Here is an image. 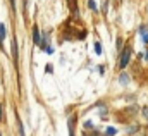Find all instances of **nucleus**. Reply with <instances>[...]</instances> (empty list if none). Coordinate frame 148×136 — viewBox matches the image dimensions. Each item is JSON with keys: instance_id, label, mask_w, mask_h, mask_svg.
Masks as SVG:
<instances>
[{"instance_id": "f257e3e1", "label": "nucleus", "mask_w": 148, "mask_h": 136, "mask_svg": "<svg viewBox=\"0 0 148 136\" xmlns=\"http://www.w3.org/2000/svg\"><path fill=\"white\" fill-rule=\"evenodd\" d=\"M129 59H131V48L127 47V48H124L122 54H121V64H119V67L124 69L127 64H129Z\"/></svg>"}, {"instance_id": "9b49d317", "label": "nucleus", "mask_w": 148, "mask_h": 136, "mask_svg": "<svg viewBox=\"0 0 148 136\" xmlns=\"http://www.w3.org/2000/svg\"><path fill=\"white\" fill-rule=\"evenodd\" d=\"M10 5H12V9H16V0H10Z\"/></svg>"}, {"instance_id": "0eeeda50", "label": "nucleus", "mask_w": 148, "mask_h": 136, "mask_svg": "<svg viewBox=\"0 0 148 136\" xmlns=\"http://www.w3.org/2000/svg\"><path fill=\"white\" fill-rule=\"evenodd\" d=\"M107 135H109V136L115 135V129H114V128H109V129H107Z\"/></svg>"}, {"instance_id": "423d86ee", "label": "nucleus", "mask_w": 148, "mask_h": 136, "mask_svg": "<svg viewBox=\"0 0 148 136\" xmlns=\"http://www.w3.org/2000/svg\"><path fill=\"white\" fill-rule=\"evenodd\" d=\"M127 79H129V78H127L126 74H122V76H121V83H127Z\"/></svg>"}, {"instance_id": "1a4fd4ad", "label": "nucleus", "mask_w": 148, "mask_h": 136, "mask_svg": "<svg viewBox=\"0 0 148 136\" xmlns=\"http://www.w3.org/2000/svg\"><path fill=\"white\" fill-rule=\"evenodd\" d=\"M90 7H91V9H93V10H95V9H97V5H95V2H93V0H90Z\"/></svg>"}, {"instance_id": "f8f14e48", "label": "nucleus", "mask_w": 148, "mask_h": 136, "mask_svg": "<svg viewBox=\"0 0 148 136\" xmlns=\"http://www.w3.org/2000/svg\"><path fill=\"white\" fill-rule=\"evenodd\" d=\"M0 119H2V105H0Z\"/></svg>"}, {"instance_id": "6e6552de", "label": "nucleus", "mask_w": 148, "mask_h": 136, "mask_svg": "<svg viewBox=\"0 0 148 136\" xmlns=\"http://www.w3.org/2000/svg\"><path fill=\"white\" fill-rule=\"evenodd\" d=\"M19 133H21V136H24V129H23V122L19 121Z\"/></svg>"}, {"instance_id": "7ed1b4c3", "label": "nucleus", "mask_w": 148, "mask_h": 136, "mask_svg": "<svg viewBox=\"0 0 148 136\" xmlns=\"http://www.w3.org/2000/svg\"><path fill=\"white\" fill-rule=\"evenodd\" d=\"M140 33H141V36H143V41L148 43V30H147V26H141V28H140Z\"/></svg>"}, {"instance_id": "39448f33", "label": "nucleus", "mask_w": 148, "mask_h": 136, "mask_svg": "<svg viewBox=\"0 0 148 136\" xmlns=\"http://www.w3.org/2000/svg\"><path fill=\"white\" fill-rule=\"evenodd\" d=\"M95 50H97V54L100 55V54H102V45H100V43H95Z\"/></svg>"}, {"instance_id": "f03ea898", "label": "nucleus", "mask_w": 148, "mask_h": 136, "mask_svg": "<svg viewBox=\"0 0 148 136\" xmlns=\"http://www.w3.org/2000/svg\"><path fill=\"white\" fill-rule=\"evenodd\" d=\"M5 33H7V31H5V24H2V23H0V45H2V47H3V40H5Z\"/></svg>"}, {"instance_id": "9d476101", "label": "nucleus", "mask_w": 148, "mask_h": 136, "mask_svg": "<svg viewBox=\"0 0 148 136\" xmlns=\"http://www.w3.org/2000/svg\"><path fill=\"white\" fill-rule=\"evenodd\" d=\"M84 128H86V129H88V128H93V124H91V122L88 121V122H84Z\"/></svg>"}, {"instance_id": "20e7f679", "label": "nucleus", "mask_w": 148, "mask_h": 136, "mask_svg": "<svg viewBox=\"0 0 148 136\" xmlns=\"http://www.w3.org/2000/svg\"><path fill=\"white\" fill-rule=\"evenodd\" d=\"M33 31H35V43H36V45H41V38H40V31H38V28H36V26H35V30H33Z\"/></svg>"}]
</instances>
